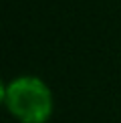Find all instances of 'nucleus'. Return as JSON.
Listing matches in <instances>:
<instances>
[{
  "instance_id": "1",
  "label": "nucleus",
  "mask_w": 121,
  "mask_h": 123,
  "mask_svg": "<svg viewBox=\"0 0 121 123\" xmlns=\"http://www.w3.org/2000/svg\"><path fill=\"white\" fill-rule=\"evenodd\" d=\"M2 101L20 123H44L53 115V93L42 79L32 75L14 77L4 83Z\"/></svg>"
}]
</instances>
